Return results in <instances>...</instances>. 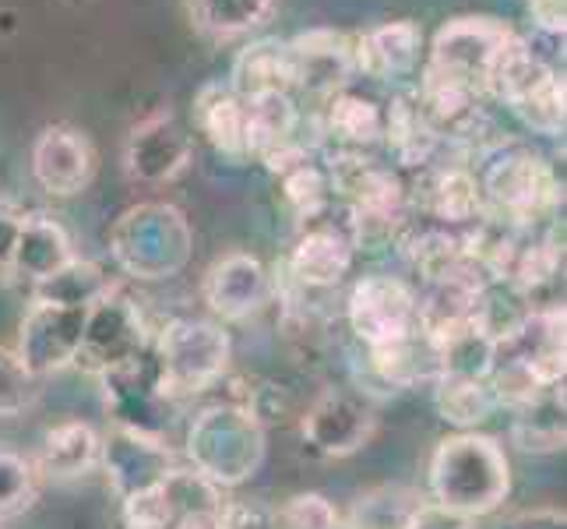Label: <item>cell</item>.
<instances>
[{"label": "cell", "instance_id": "cell-1", "mask_svg": "<svg viewBox=\"0 0 567 529\" xmlns=\"http://www.w3.org/2000/svg\"><path fill=\"white\" fill-rule=\"evenodd\" d=\"M430 498L468 519L491 516L512 491V466L491 435L458 430L430 456Z\"/></svg>", "mask_w": 567, "mask_h": 529}, {"label": "cell", "instance_id": "cell-3", "mask_svg": "<svg viewBox=\"0 0 567 529\" xmlns=\"http://www.w3.org/2000/svg\"><path fill=\"white\" fill-rule=\"evenodd\" d=\"M187 459L198 477L212 487H240L265 462V427L261 417L244 403L205 406L187 427Z\"/></svg>", "mask_w": 567, "mask_h": 529}, {"label": "cell", "instance_id": "cell-4", "mask_svg": "<svg viewBox=\"0 0 567 529\" xmlns=\"http://www.w3.org/2000/svg\"><path fill=\"white\" fill-rule=\"evenodd\" d=\"M512 35L515 29L491 14L452 18V22H444L434 32V43H430L426 68H423V85H447V89L483 95L497 57Z\"/></svg>", "mask_w": 567, "mask_h": 529}, {"label": "cell", "instance_id": "cell-25", "mask_svg": "<svg viewBox=\"0 0 567 529\" xmlns=\"http://www.w3.org/2000/svg\"><path fill=\"white\" fill-rule=\"evenodd\" d=\"M100 462V435L82 424V420H64L50 427L39 445V474L56 477V480H74L85 477L89 469Z\"/></svg>", "mask_w": 567, "mask_h": 529}, {"label": "cell", "instance_id": "cell-13", "mask_svg": "<svg viewBox=\"0 0 567 529\" xmlns=\"http://www.w3.org/2000/svg\"><path fill=\"white\" fill-rule=\"evenodd\" d=\"M360 244V223L353 208L346 205L342 223H331L324 215H315L303 233L297 237V247L289 254V272L292 279L307 289H331L339 286L357 258Z\"/></svg>", "mask_w": 567, "mask_h": 529}, {"label": "cell", "instance_id": "cell-16", "mask_svg": "<svg viewBox=\"0 0 567 529\" xmlns=\"http://www.w3.org/2000/svg\"><path fill=\"white\" fill-rule=\"evenodd\" d=\"M100 462L106 466L113 491L121 498L145 491V487L159 484L169 469H177L169 441L116 424L106 438H100Z\"/></svg>", "mask_w": 567, "mask_h": 529}, {"label": "cell", "instance_id": "cell-42", "mask_svg": "<svg viewBox=\"0 0 567 529\" xmlns=\"http://www.w3.org/2000/svg\"><path fill=\"white\" fill-rule=\"evenodd\" d=\"M173 529H226V519H223V505L215 508H198V512H187L181 516V522Z\"/></svg>", "mask_w": 567, "mask_h": 529}, {"label": "cell", "instance_id": "cell-2", "mask_svg": "<svg viewBox=\"0 0 567 529\" xmlns=\"http://www.w3.org/2000/svg\"><path fill=\"white\" fill-rule=\"evenodd\" d=\"M194 251L190 220L169 202H142L121 212L110 230V254L131 279L159 283L181 276Z\"/></svg>", "mask_w": 567, "mask_h": 529}, {"label": "cell", "instance_id": "cell-21", "mask_svg": "<svg viewBox=\"0 0 567 529\" xmlns=\"http://www.w3.org/2000/svg\"><path fill=\"white\" fill-rule=\"evenodd\" d=\"M78 258L71 237L61 223H53L50 215H25L22 233H18L14 258H11V276L29 279L32 286L56 276L64 265Z\"/></svg>", "mask_w": 567, "mask_h": 529}, {"label": "cell", "instance_id": "cell-6", "mask_svg": "<svg viewBox=\"0 0 567 529\" xmlns=\"http://www.w3.org/2000/svg\"><path fill=\"white\" fill-rule=\"evenodd\" d=\"M152 360L159 370L163 391L169 399L202 396L215 382H223L229 367V336L202 318H173L155 336Z\"/></svg>", "mask_w": 567, "mask_h": 529}, {"label": "cell", "instance_id": "cell-33", "mask_svg": "<svg viewBox=\"0 0 567 529\" xmlns=\"http://www.w3.org/2000/svg\"><path fill=\"white\" fill-rule=\"evenodd\" d=\"M483 187L468 170H447L434 184V212L444 223H473L483 212Z\"/></svg>", "mask_w": 567, "mask_h": 529}, {"label": "cell", "instance_id": "cell-9", "mask_svg": "<svg viewBox=\"0 0 567 529\" xmlns=\"http://www.w3.org/2000/svg\"><path fill=\"white\" fill-rule=\"evenodd\" d=\"M346 318L367 349H378L420 328V297L395 276H363L349 289Z\"/></svg>", "mask_w": 567, "mask_h": 529}, {"label": "cell", "instance_id": "cell-30", "mask_svg": "<svg viewBox=\"0 0 567 529\" xmlns=\"http://www.w3.org/2000/svg\"><path fill=\"white\" fill-rule=\"evenodd\" d=\"M110 289L106 272L85 262V258H74L71 265H64L56 276L43 279L32 286V301H53V304H71V307H92L95 301L103 297Z\"/></svg>", "mask_w": 567, "mask_h": 529}, {"label": "cell", "instance_id": "cell-36", "mask_svg": "<svg viewBox=\"0 0 567 529\" xmlns=\"http://www.w3.org/2000/svg\"><path fill=\"white\" fill-rule=\"evenodd\" d=\"M39 378L29 375V367L11 346H0V417H18L25 414L35 399Z\"/></svg>", "mask_w": 567, "mask_h": 529}, {"label": "cell", "instance_id": "cell-34", "mask_svg": "<svg viewBox=\"0 0 567 529\" xmlns=\"http://www.w3.org/2000/svg\"><path fill=\"white\" fill-rule=\"evenodd\" d=\"M39 466L25 456L0 448V519L22 516L39 495Z\"/></svg>", "mask_w": 567, "mask_h": 529}, {"label": "cell", "instance_id": "cell-35", "mask_svg": "<svg viewBox=\"0 0 567 529\" xmlns=\"http://www.w3.org/2000/svg\"><path fill=\"white\" fill-rule=\"evenodd\" d=\"M279 181H282L286 202H289L292 212H297L300 223H310L315 215H321L328 208V181H324V173L310 160L300 163V166H292V170H286Z\"/></svg>", "mask_w": 567, "mask_h": 529}, {"label": "cell", "instance_id": "cell-39", "mask_svg": "<svg viewBox=\"0 0 567 529\" xmlns=\"http://www.w3.org/2000/svg\"><path fill=\"white\" fill-rule=\"evenodd\" d=\"M25 212L0 199V276H11V258H14V244L18 233H22Z\"/></svg>", "mask_w": 567, "mask_h": 529}, {"label": "cell", "instance_id": "cell-17", "mask_svg": "<svg viewBox=\"0 0 567 529\" xmlns=\"http://www.w3.org/2000/svg\"><path fill=\"white\" fill-rule=\"evenodd\" d=\"M268 293H271L268 268L244 251L223 254L219 262H212L202 283V297L208 311L223 322H244L250 315H258Z\"/></svg>", "mask_w": 567, "mask_h": 529}, {"label": "cell", "instance_id": "cell-28", "mask_svg": "<svg viewBox=\"0 0 567 529\" xmlns=\"http://www.w3.org/2000/svg\"><path fill=\"white\" fill-rule=\"evenodd\" d=\"M434 406L441 420L458 430H476L494 417L497 396L486 378H458V375H437L434 382Z\"/></svg>", "mask_w": 567, "mask_h": 529}, {"label": "cell", "instance_id": "cell-31", "mask_svg": "<svg viewBox=\"0 0 567 529\" xmlns=\"http://www.w3.org/2000/svg\"><path fill=\"white\" fill-rule=\"evenodd\" d=\"M328 131L349 145H370L384 139V110L360 92H336L328 103Z\"/></svg>", "mask_w": 567, "mask_h": 529}, {"label": "cell", "instance_id": "cell-27", "mask_svg": "<svg viewBox=\"0 0 567 529\" xmlns=\"http://www.w3.org/2000/svg\"><path fill=\"white\" fill-rule=\"evenodd\" d=\"M190 26L215 43H229L268 22L276 0H184Z\"/></svg>", "mask_w": 567, "mask_h": 529}, {"label": "cell", "instance_id": "cell-26", "mask_svg": "<svg viewBox=\"0 0 567 529\" xmlns=\"http://www.w3.org/2000/svg\"><path fill=\"white\" fill-rule=\"evenodd\" d=\"M194 124L219 152L233 155V160L247 155L244 100L226 82H205L198 89V95H194Z\"/></svg>", "mask_w": 567, "mask_h": 529}, {"label": "cell", "instance_id": "cell-37", "mask_svg": "<svg viewBox=\"0 0 567 529\" xmlns=\"http://www.w3.org/2000/svg\"><path fill=\"white\" fill-rule=\"evenodd\" d=\"M271 529H339V512L324 495H297L271 512Z\"/></svg>", "mask_w": 567, "mask_h": 529}, {"label": "cell", "instance_id": "cell-29", "mask_svg": "<svg viewBox=\"0 0 567 529\" xmlns=\"http://www.w3.org/2000/svg\"><path fill=\"white\" fill-rule=\"evenodd\" d=\"M512 441L522 452H557V448H564V382L550 385L539 399L515 409Z\"/></svg>", "mask_w": 567, "mask_h": 529}, {"label": "cell", "instance_id": "cell-40", "mask_svg": "<svg viewBox=\"0 0 567 529\" xmlns=\"http://www.w3.org/2000/svg\"><path fill=\"white\" fill-rule=\"evenodd\" d=\"M533 22L554 39H564L567 32V0H529Z\"/></svg>", "mask_w": 567, "mask_h": 529}, {"label": "cell", "instance_id": "cell-11", "mask_svg": "<svg viewBox=\"0 0 567 529\" xmlns=\"http://www.w3.org/2000/svg\"><path fill=\"white\" fill-rule=\"evenodd\" d=\"M85 315L89 307L32 301L22 328H18V346H14V353L22 357L32 378L56 375V370L74 364L78 346H82L85 336Z\"/></svg>", "mask_w": 567, "mask_h": 529}, {"label": "cell", "instance_id": "cell-38", "mask_svg": "<svg viewBox=\"0 0 567 529\" xmlns=\"http://www.w3.org/2000/svg\"><path fill=\"white\" fill-rule=\"evenodd\" d=\"M402 529H476V519L452 512V508H444L437 501H420Z\"/></svg>", "mask_w": 567, "mask_h": 529}, {"label": "cell", "instance_id": "cell-22", "mask_svg": "<svg viewBox=\"0 0 567 529\" xmlns=\"http://www.w3.org/2000/svg\"><path fill=\"white\" fill-rule=\"evenodd\" d=\"M367 360H370V370H374L388 388H409L416 382L434 385L441 375V349L423 328L409 332L405 339H395L388 346L367 349Z\"/></svg>", "mask_w": 567, "mask_h": 529}, {"label": "cell", "instance_id": "cell-32", "mask_svg": "<svg viewBox=\"0 0 567 529\" xmlns=\"http://www.w3.org/2000/svg\"><path fill=\"white\" fill-rule=\"evenodd\" d=\"M420 501L423 498L409 491V487H378V491L363 495L353 505V519H349V526L353 529H402Z\"/></svg>", "mask_w": 567, "mask_h": 529}, {"label": "cell", "instance_id": "cell-19", "mask_svg": "<svg viewBox=\"0 0 567 529\" xmlns=\"http://www.w3.org/2000/svg\"><path fill=\"white\" fill-rule=\"evenodd\" d=\"M292 53V89H310L321 95H336L346 89L353 68V35L336 29H310L297 39H289Z\"/></svg>", "mask_w": 567, "mask_h": 529}, {"label": "cell", "instance_id": "cell-14", "mask_svg": "<svg viewBox=\"0 0 567 529\" xmlns=\"http://www.w3.org/2000/svg\"><path fill=\"white\" fill-rule=\"evenodd\" d=\"M190 134L173 110H152L131 128L124 142V170L134 184H169L190 166Z\"/></svg>", "mask_w": 567, "mask_h": 529}, {"label": "cell", "instance_id": "cell-8", "mask_svg": "<svg viewBox=\"0 0 567 529\" xmlns=\"http://www.w3.org/2000/svg\"><path fill=\"white\" fill-rule=\"evenodd\" d=\"M145 349H148V336H145L138 304H134L121 286L110 283V289L85 315V336H82V346H78L74 367L103 378L106 370L134 360Z\"/></svg>", "mask_w": 567, "mask_h": 529}, {"label": "cell", "instance_id": "cell-5", "mask_svg": "<svg viewBox=\"0 0 567 529\" xmlns=\"http://www.w3.org/2000/svg\"><path fill=\"white\" fill-rule=\"evenodd\" d=\"M486 92L512 106L525 128L539 134H564V78L518 32L501 50Z\"/></svg>", "mask_w": 567, "mask_h": 529}, {"label": "cell", "instance_id": "cell-18", "mask_svg": "<svg viewBox=\"0 0 567 529\" xmlns=\"http://www.w3.org/2000/svg\"><path fill=\"white\" fill-rule=\"evenodd\" d=\"M497 357L522 364L543 385L564 382V307H536L497 339Z\"/></svg>", "mask_w": 567, "mask_h": 529}, {"label": "cell", "instance_id": "cell-10", "mask_svg": "<svg viewBox=\"0 0 567 529\" xmlns=\"http://www.w3.org/2000/svg\"><path fill=\"white\" fill-rule=\"evenodd\" d=\"M103 396H106V409L116 427H131L142 430V435L163 438L166 441V420L169 409L177 399H169L163 391L159 370H155L152 349L138 353L134 360L113 367L103 375Z\"/></svg>", "mask_w": 567, "mask_h": 529}, {"label": "cell", "instance_id": "cell-15", "mask_svg": "<svg viewBox=\"0 0 567 529\" xmlns=\"http://www.w3.org/2000/svg\"><path fill=\"white\" fill-rule=\"evenodd\" d=\"M32 176L53 199H74L95 176V149L78 128L50 124L32 142Z\"/></svg>", "mask_w": 567, "mask_h": 529}, {"label": "cell", "instance_id": "cell-20", "mask_svg": "<svg viewBox=\"0 0 567 529\" xmlns=\"http://www.w3.org/2000/svg\"><path fill=\"white\" fill-rule=\"evenodd\" d=\"M420 50V26L409 22V18H399V22H384L370 32L353 35V68L370 78H399L416 68Z\"/></svg>", "mask_w": 567, "mask_h": 529}, {"label": "cell", "instance_id": "cell-41", "mask_svg": "<svg viewBox=\"0 0 567 529\" xmlns=\"http://www.w3.org/2000/svg\"><path fill=\"white\" fill-rule=\"evenodd\" d=\"M512 529H567L564 512L557 508H536V512H525L512 522Z\"/></svg>", "mask_w": 567, "mask_h": 529}, {"label": "cell", "instance_id": "cell-23", "mask_svg": "<svg viewBox=\"0 0 567 529\" xmlns=\"http://www.w3.org/2000/svg\"><path fill=\"white\" fill-rule=\"evenodd\" d=\"M300 113L297 103H292L289 92H258L244 100V145L247 155H258V160H268L271 152H279L282 145L297 142Z\"/></svg>", "mask_w": 567, "mask_h": 529}, {"label": "cell", "instance_id": "cell-12", "mask_svg": "<svg viewBox=\"0 0 567 529\" xmlns=\"http://www.w3.org/2000/svg\"><path fill=\"white\" fill-rule=\"evenodd\" d=\"M374 403L353 388H328L303 414L300 435L318 456L342 459L353 456L374 438Z\"/></svg>", "mask_w": 567, "mask_h": 529}, {"label": "cell", "instance_id": "cell-7", "mask_svg": "<svg viewBox=\"0 0 567 529\" xmlns=\"http://www.w3.org/2000/svg\"><path fill=\"white\" fill-rule=\"evenodd\" d=\"M483 205H491L512 226H533L560 205V184L543 155L512 145L486 166Z\"/></svg>", "mask_w": 567, "mask_h": 529}, {"label": "cell", "instance_id": "cell-24", "mask_svg": "<svg viewBox=\"0 0 567 529\" xmlns=\"http://www.w3.org/2000/svg\"><path fill=\"white\" fill-rule=\"evenodd\" d=\"M226 85L237 92L240 100L258 92H289L297 85L289 43L286 39H258V43H250L247 50L237 53Z\"/></svg>", "mask_w": 567, "mask_h": 529}]
</instances>
